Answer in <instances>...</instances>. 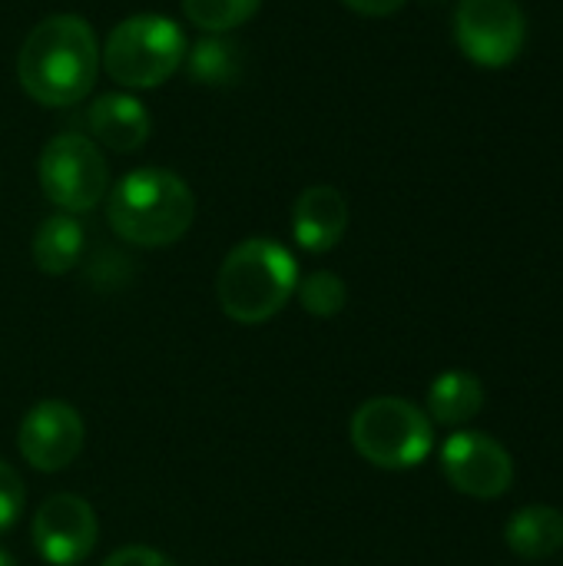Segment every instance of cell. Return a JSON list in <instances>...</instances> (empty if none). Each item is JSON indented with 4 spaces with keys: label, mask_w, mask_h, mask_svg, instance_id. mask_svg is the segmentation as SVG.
<instances>
[{
    "label": "cell",
    "mask_w": 563,
    "mask_h": 566,
    "mask_svg": "<svg viewBox=\"0 0 563 566\" xmlns=\"http://www.w3.org/2000/svg\"><path fill=\"white\" fill-rule=\"evenodd\" d=\"M100 73V43L93 27L76 13H53L40 20L17 56V76L40 106L80 103Z\"/></svg>",
    "instance_id": "1"
},
{
    "label": "cell",
    "mask_w": 563,
    "mask_h": 566,
    "mask_svg": "<svg viewBox=\"0 0 563 566\" xmlns=\"http://www.w3.org/2000/svg\"><path fill=\"white\" fill-rule=\"evenodd\" d=\"M110 229L139 249H163L179 242L196 219V196L183 176L159 166L126 172L110 189Z\"/></svg>",
    "instance_id": "2"
},
{
    "label": "cell",
    "mask_w": 563,
    "mask_h": 566,
    "mask_svg": "<svg viewBox=\"0 0 563 566\" xmlns=\"http://www.w3.org/2000/svg\"><path fill=\"white\" fill-rule=\"evenodd\" d=\"M299 289V262L295 255L272 239H246L239 242L219 275L216 298L219 308L239 325H262L279 315Z\"/></svg>",
    "instance_id": "3"
},
{
    "label": "cell",
    "mask_w": 563,
    "mask_h": 566,
    "mask_svg": "<svg viewBox=\"0 0 563 566\" xmlns=\"http://www.w3.org/2000/svg\"><path fill=\"white\" fill-rule=\"evenodd\" d=\"M186 50L189 43L176 20L159 13H136L110 30L100 50V66L119 86L153 90L176 76L186 60Z\"/></svg>",
    "instance_id": "4"
},
{
    "label": "cell",
    "mask_w": 563,
    "mask_h": 566,
    "mask_svg": "<svg viewBox=\"0 0 563 566\" xmlns=\"http://www.w3.org/2000/svg\"><path fill=\"white\" fill-rule=\"evenodd\" d=\"M355 451L385 471L418 468L435 448L431 418L405 398H372L352 415Z\"/></svg>",
    "instance_id": "5"
},
{
    "label": "cell",
    "mask_w": 563,
    "mask_h": 566,
    "mask_svg": "<svg viewBox=\"0 0 563 566\" xmlns=\"http://www.w3.org/2000/svg\"><path fill=\"white\" fill-rule=\"evenodd\" d=\"M37 172L43 196L70 216L96 209L110 192L106 156L83 133H56L43 146Z\"/></svg>",
    "instance_id": "6"
},
{
    "label": "cell",
    "mask_w": 563,
    "mask_h": 566,
    "mask_svg": "<svg viewBox=\"0 0 563 566\" xmlns=\"http://www.w3.org/2000/svg\"><path fill=\"white\" fill-rule=\"evenodd\" d=\"M524 33L518 0H461L455 10V40L478 66H508L524 46Z\"/></svg>",
    "instance_id": "7"
},
{
    "label": "cell",
    "mask_w": 563,
    "mask_h": 566,
    "mask_svg": "<svg viewBox=\"0 0 563 566\" xmlns=\"http://www.w3.org/2000/svg\"><path fill=\"white\" fill-rule=\"evenodd\" d=\"M441 471L455 491L478 501H494L514 484L511 454L481 431H455L441 444Z\"/></svg>",
    "instance_id": "8"
},
{
    "label": "cell",
    "mask_w": 563,
    "mask_h": 566,
    "mask_svg": "<svg viewBox=\"0 0 563 566\" xmlns=\"http://www.w3.org/2000/svg\"><path fill=\"white\" fill-rule=\"evenodd\" d=\"M83 441H86V424L80 411L56 398L33 405L17 431V448L23 461L43 474H56L70 468L80 458Z\"/></svg>",
    "instance_id": "9"
},
{
    "label": "cell",
    "mask_w": 563,
    "mask_h": 566,
    "mask_svg": "<svg viewBox=\"0 0 563 566\" xmlns=\"http://www.w3.org/2000/svg\"><path fill=\"white\" fill-rule=\"evenodd\" d=\"M30 537L50 566L83 564L96 547V514L76 494H53L33 514Z\"/></svg>",
    "instance_id": "10"
},
{
    "label": "cell",
    "mask_w": 563,
    "mask_h": 566,
    "mask_svg": "<svg viewBox=\"0 0 563 566\" xmlns=\"http://www.w3.org/2000/svg\"><path fill=\"white\" fill-rule=\"evenodd\" d=\"M348 229V202L335 186H309L292 206V235L312 252H332Z\"/></svg>",
    "instance_id": "11"
},
{
    "label": "cell",
    "mask_w": 563,
    "mask_h": 566,
    "mask_svg": "<svg viewBox=\"0 0 563 566\" xmlns=\"http://www.w3.org/2000/svg\"><path fill=\"white\" fill-rule=\"evenodd\" d=\"M86 126L113 153H133V149H139L149 139L153 116L129 93H103V96H96L90 103Z\"/></svg>",
    "instance_id": "12"
},
{
    "label": "cell",
    "mask_w": 563,
    "mask_h": 566,
    "mask_svg": "<svg viewBox=\"0 0 563 566\" xmlns=\"http://www.w3.org/2000/svg\"><path fill=\"white\" fill-rule=\"evenodd\" d=\"M83 245H86L83 226L70 212H56V216H46L40 229L33 232L30 255L43 275H66L83 259Z\"/></svg>",
    "instance_id": "13"
},
{
    "label": "cell",
    "mask_w": 563,
    "mask_h": 566,
    "mask_svg": "<svg viewBox=\"0 0 563 566\" xmlns=\"http://www.w3.org/2000/svg\"><path fill=\"white\" fill-rule=\"evenodd\" d=\"M504 541L521 560H548L563 547V514L548 504H531L508 521Z\"/></svg>",
    "instance_id": "14"
},
{
    "label": "cell",
    "mask_w": 563,
    "mask_h": 566,
    "mask_svg": "<svg viewBox=\"0 0 563 566\" xmlns=\"http://www.w3.org/2000/svg\"><path fill=\"white\" fill-rule=\"evenodd\" d=\"M484 408V388L481 378L471 371H445L431 381L428 388V418L448 428L468 424L471 418H478Z\"/></svg>",
    "instance_id": "15"
},
{
    "label": "cell",
    "mask_w": 563,
    "mask_h": 566,
    "mask_svg": "<svg viewBox=\"0 0 563 566\" xmlns=\"http://www.w3.org/2000/svg\"><path fill=\"white\" fill-rule=\"evenodd\" d=\"M186 73L192 83H202V86H232L239 76H242V46L236 40H229L226 33H209L202 40H196L189 50H186V60H183Z\"/></svg>",
    "instance_id": "16"
},
{
    "label": "cell",
    "mask_w": 563,
    "mask_h": 566,
    "mask_svg": "<svg viewBox=\"0 0 563 566\" xmlns=\"http://www.w3.org/2000/svg\"><path fill=\"white\" fill-rule=\"evenodd\" d=\"M262 0H183V13L206 33H229L259 13Z\"/></svg>",
    "instance_id": "17"
},
{
    "label": "cell",
    "mask_w": 563,
    "mask_h": 566,
    "mask_svg": "<svg viewBox=\"0 0 563 566\" xmlns=\"http://www.w3.org/2000/svg\"><path fill=\"white\" fill-rule=\"evenodd\" d=\"M299 302L309 315L315 318H332L345 308L348 302V289L335 272H312L305 279H299Z\"/></svg>",
    "instance_id": "18"
},
{
    "label": "cell",
    "mask_w": 563,
    "mask_h": 566,
    "mask_svg": "<svg viewBox=\"0 0 563 566\" xmlns=\"http://www.w3.org/2000/svg\"><path fill=\"white\" fill-rule=\"evenodd\" d=\"M23 504H27V491H23L20 474L10 464L0 461V537L20 521Z\"/></svg>",
    "instance_id": "19"
},
{
    "label": "cell",
    "mask_w": 563,
    "mask_h": 566,
    "mask_svg": "<svg viewBox=\"0 0 563 566\" xmlns=\"http://www.w3.org/2000/svg\"><path fill=\"white\" fill-rule=\"evenodd\" d=\"M103 566H176L166 554L153 551V547H123L116 554H110V560Z\"/></svg>",
    "instance_id": "20"
},
{
    "label": "cell",
    "mask_w": 563,
    "mask_h": 566,
    "mask_svg": "<svg viewBox=\"0 0 563 566\" xmlns=\"http://www.w3.org/2000/svg\"><path fill=\"white\" fill-rule=\"evenodd\" d=\"M348 10L362 13V17H388L395 10H402L408 0H342Z\"/></svg>",
    "instance_id": "21"
},
{
    "label": "cell",
    "mask_w": 563,
    "mask_h": 566,
    "mask_svg": "<svg viewBox=\"0 0 563 566\" xmlns=\"http://www.w3.org/2000/svg\"><path fill=\"white\" fill-rule=\"evenodd\" d=\"M0 566H17V560H13L7 551H0Z\"/></svg>",
    "instance_id": "22"
}]
</instances>
